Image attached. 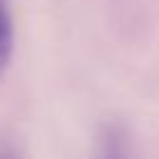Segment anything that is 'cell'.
Returning a JSON list of instances; mask_svg holds the SVG:
<instances>
[{
	"mask_svg": "<svg viewBox=\"0 0 159 159\" xmlns=\"http://www.w3.org/2000/svg\"><path fill=\"white\" fill-rule=\"evenodd\" d=\"M14 54V21L10 12V0H0V73L10 66Z\"/></svg>",
	"mask_w": 159,
	"mask_h": 159,
	"instance_id": "1",
	"label": "cell"
}]
</instances>
